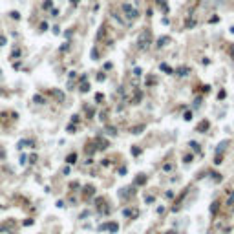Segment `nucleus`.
Returning a JSON list of instances; mask_svg holds the SVG:
<instances>
[{
	"instance_id": "29",
	"label": "nucleus",
	"mask_w": 234,
	"mask_h": 234,
	"mask_svg": "<svg viewBox=\"0 0 234 234\" xmlns=\"http://www.w3.org/2000/svg\"><path fill=\"white\" fill-rule=\"evenodd\" d=\"M46 29H48V24H46V22H44V24H40V31H46Z\"/></svg>"
},
{
	"instance_id": "34",
	"label": "nucleus",
	"mask_w": 234,
	"mask_h": 234,
	"mask_svg": "<svg viewBox=\"0 0 234 234\" xmlns=\"http://www.w3.org/2000/svg\"><path fill=\"white\" fill-rule=\"evenodd\" d=\"M0 73H2V71H0Z\"/></svg>"
},
{
	"instance_id": "33",
	"label": "nucleus",
	"mask_w": 234,
	"mask_h": 234,
	"mask_svg": "<svg viewBox=\"0 0 234 234\" xmlns=\"http://www.w3.org/2000/svg\"><path fill=\"white\" fill-rule=\"evenodd\" d=\"M71 2H73V4H77V2H79V0H71Z\"/></svg>"
},
{
	"instance_id": "12",
	"label": "nucleus",
	"mask_w": 234,
	"mask_h": 234,
	"mask_svg": "<svg viewBox=\"0 0 234 234\" xmlns=\"http://www.w3.org/2000/svg\"><path fill=\"white\" fill-rule=\"evenodd\" d=\"M18 57H20V48H15L11 53V59H18Z\"/></svg>"
},
{
	"instance_id": "18",
	"label": "nucleus",
	"mask_w": 234,
	"mask_h": 234,
	"mask_svg": "<svg viewBox=\"0 0 234 234\" xmlns=\"http://www.w3.org/2000/svg\"><path fill=\"white\" fill-rule=\"evenodd\" d=\"M190 146H192L194 150H196V152H199V144H197L196 141H190Z\"/></svg>"
},
{
	"instance_id": "10",
	"label": "nucleus",
	"mask_w": 234,
	"mask_h": 234,
	"mask_svg": "<svg viewBox=\"0 0 234 234\" xmlns=\"http://www.w3.org/2000/svg\"><path fill=\"white\" fill-rule=\"evenodd\" d=\"M93 190H95V189H93L91 185H90V187H84V194H86V196H93Z\"/></svg>"
},
{
	"instance_id": "31",
	"label": "nucleus",
	"mask_w": 234,
	"mask_h": 234,
	"mask_svg": "<svg viewBox=\"0 0 234 234\" xmlns=\"http://www.w3.org/2000/svg\"><path fill=\"white\" fill-rule=\"evenodd\" d=\"M144 199H146V203H152L154 201V196H148V197H144Z\"/></svg>"
},
{
	"instance_id": "17",
	"label": "nucleus",
	"mask_w": 234,
	"mask_h": 234,
	"mask_svg": "<svg viewBox=\"0 0 234 234\" xmlns=\"http://www.w3.org/2000/svg\"><path fill=\"white\" fill-rule=\"evenodd\" d=\"M26 159H28V156H26V154H22V156L18 157V163H20V165H26Z\"/></svg>"
},
{
	"instance_id": "5",
	"label": "nucleus",
	"mask_w": 234,
	"mask_h": 234,
	"mask_svg": "<svg viewBox=\"0 0 234 234\" xmlns=\"http://www.w3.org/2000/svg\"><path fill=\"white\" fill-rule=\"evenodd\" d=\"M144 183H146V176L144 174H139L136 177V185H144Z\"/></svg>"
},
{
	"instance_id": "25",
	"label": "nucleus",
	"mask_w": 234,
	"mask_h": 234,
	"mask_svg": "<svg viewBox=\"0 0 234 234\" xmlns=\"http://www.w3.org/2000/svg\"><path fill=\"white\" fill-rule=\"evenodd\" d=\"M6 42H8L6 37H4V35H0V46H6Z\"/></svg>"
},
{
	"instance_id": "23",
	"label": "nucleus",
	"mask_w": 234,
	"mask_h": 234,
	"mask_svg": "<svg viewBox=\"0 0 234 234\" xmlns=\"http://www.w3.org/2000/svg\"><path fill=\"white\" fill-rule=\"evenodd\" d=\"M183 119H185V121H190V119H192V112H187V113H185V117H183Z\"/></svg>"
},
{
	"instance_id": "9",
	"label": "nucleus",
	"mask_w": 234,
	"mask_h": 234,
	"mask_svg": "<svg viewBox=\"0 0 234 234\" xmlns=\"http://www.w3.org/2000/svg\"><path fill=\"white\" fill-rule=\"evenodd\" d=\"M227 144H229V141H221V143L218 144V148H216V152H223V150H225V146Z\"/></svg>"
},
{
	"instance_id": "8",
	"label": "nucleus",
	"mask_w": 234,
	"mask_h": 234,
	"mask_svg": "<svg viewBox=\"0 0 234 234\" xmlns=\"http://www.w3.org/2000/svg\"><path fill=\"white\" fill-rule=\"evenodd\" d=\"M207 128H209V121H201L199 126H197V132H203V130H207Z\"/></svg>"
},
{
	"instance_id": "28",
	"label": "nucleus",
	"mask_w": 234,
	"mask_h": 234,
	"mask_svg": "<svg viewBox=\"0 0 234 234\" xmlns=\"http://www.w3.org/2000/svg\"><path fill=\"white\" fill-rule=\"evenodd\" d=\"M134 75H136V77H139V75H141V70H139V68H136V70H134Z\"/></svg>"
},
{
	"instance_id": "4",
	"label": "nucleus",
	"mask_w": 234,
	"mask_h": 234,
	"mask_svg": "<svg viewBox=\"0 0 234 234\" xmlns=\"http://www.w3.org/2000/svg\"><path fill=\"white\" fill-rule=\"evenodd\" d=\"M148 40H150L148 33H143V35H141V40H139V48H141V49L148 48Z\"/></svg>"
},
{
	"instance_id": "3",
	"label": "nucleus",
	"mask_w": 234,
	"mask_h": 234,
	"mask_svg": "<svg viewBox=\"0 0 234 234\" xmlns=\"http://www.w3.org/2000/svg\"><path fill=\"white\" fill-rule=\"evenodd\" d=\"M110 230V232H117V230H119V225H117V223L115 221H110V223H104V225H101V230Z\"/></svg>"
},
{
	"instance_id": "24",
	"label": "nucleus",
	"mask_w": 234,
	"mask_h": 234,
	"mask_svg": "<svg viewBox=\"0 0 234 234\" xmlns=\"http://www.w3.org/2000/svg\"><path fill=\"white\" fill-rule=\"evenodd\" d=\"M66 130L70 132V134H75V126H73V124H68V128H66Z\"/></svg>"
},
{
	"instance_id": "19",
	"label": "nucleus",
	"mask_w": 234,
	"mask_h": 234,
	"mask_svg": "<svg viewBox=\"0 0 234 234\" xmlns=\"http://www.w3.org/2000/svg\"><path fill=\"white\" fill-rule=\"evenodd\" d=\"M144 126H136V128H132V134H141V130H143Z\"/></svg>"
},
{
	"instance_id": "16",
	"label": "nucleus",
	"mask_w": 234,
	"mask_h": 234,
	"mask_svg": "<svg viewBox=\"0 0 234 234\" xmlns=\"http://www.w3.org/2000/svg\"><path fill=\"white\" fill-rule=\"evenodd\" d=\"M22 225H24V227H31V225H33V219H31V218L24 219V221H22Z\"/></svg>"
},
{
	"instance_id": "20",
	"label": "nucleus",
	"mask_w": 234,
	"mask_h": 234,
	"mask_svg": "<svg viewBox=\"0 0 234 234\" xmlns=\"http://www.w3.org/2000/svg\"><path fill=\"white\" fill-rule=\"evenodd\" d=\"M163 170H165V172H168V170H172V163H166V165H163Z\"/></svg>"
},
{
	"instance_id": "13",
	"label": "nucleus",
	"mask_w": 234,
	"mask_h": 234,
	"mask_svg": "<svg viewBox=\"0 0 234 234\" xmlns=\"http://www.w3.org/2000/svg\"><path fill=\"white\" fill-rule=\"evenodd\" d=\"M176 73L183 77V75H187V73H189V70H187V68H177V70H176Z\"/></svg>"
},
{
	"instance_id": "32",
	"label": "nucleus",
	"mask_w": 234,
	"mask_h": 234,
	"mask_svg": "<svg viewBox=\"0 0 234 234\" xmlns=\"http://www.w3.org/2000/svg\"><path fill=\"white\" fill-rule=\"evenodd\" d=\"M44 8H46V9L51 8V2H49V0H48V2H44Z\"/></svg>"
},
{
	"instance_id": "1",
	"label": "nucleus",
	"mask_w": 234,
	"mask_h": 234,
	"mask_svg": "<svg viewBox=\"0 0 234 234\" xmlns=\"http://www.w3.org/2000/svg\"><path fill=\"white\" fill-rule=\"evenodd\" d=\"M123 11H124V16H126L128 20H136V18H139V11H137L132 4H123Z\"/></svg>"
},
{
	"instance_id": "27",
	"label": "nucleus",
	"mask_w": 234,
	"mask_h": 234,
	"mask_svg": "<svg viewBox=\"0 0 234 234\" xmlns=\"http://www.w3.org/2000/svg\"><path fill=\"white\" fill-rule=\"evenodd\" d=\"M192 159H194V157H192V154H190V156H185V163H190Z\"/></svg>"
},
{
	"instance_id": "11",
	"label": "nucleus",
	"mask_w": 234,
	"mask_h": 234,
	"mask_svg": "<svg viewBox=\"0 0 234 234\" xmlns=\"http://www.w3.org/2000/svg\"><path fill=\"white\" fill-rule=\"evenodd\" d=\"M166 42H170V38L168 37H163V38L157 40V46H166Z\"/></svg>"
},
{
	"instance_id": "22",
	"label": "nucleus",
	"mask_w": 234,
	"mask_h": 234,
	"mask_svg": "<svg viewBox=\"0 0 234 234\" xmlns=\"http://www.w3.org/2000/svg\"><path fill=\"white\" fill-rule=\"evenodd\" d=\"M9 15H11V18H15V20H18V18H20V15H18L16 11H11Z\"/></svg>"
},
{
	"instance_id": "7",
	"label": "nucleus",
	"mask_w": 234,
	"mask_h": 234,
	"mask_svg": "<svg viewBox=\"0 0 234 234\" xmlns=\"http://www.w3.org/2000/svg\"><path fill=\"white\" fill-rule=\"evenodd\" d=\"M33 103H37V104H44V103H46V99L42 97L40 93H37L35 97H33Z\"/></svg>"
},
{
	"instance_id": "2",
	"label": "nucleus",
	"mask_w": 234,
	"mask_h": 234,
	"mask_svg": "<svg viewBox=\"0 0 234 234\" xmlns=\"http://www.w3.org/2000/svg\"><path fill=\"white\" fill-rule=\"evenodd\" d=\"M26 146L35 148V141L33 139H20L18 143H16V148H18V150H22V148H26Z\"/></svg>"
},
{
	"instance_id": "26",
	"label": "nucleus",
	"mask_w": 234,
	"mask_h": 234,
	"mask_svg": "<svg viewBox=\"0 0 234 234\" xmlns=\"http://www.w3.org/2000/svg\"><path fill=\"white\" fill-rule=\"evenodd\" d=\"M132 154H134V156H139L141 150H139V148H132Z\"/></svg>"
},
{
	"instance_id": "6",
	"label": "nucleus",
	"mask_w": 234,
	"mask_h": 234,
	"mask_svg": "<svg viewBox=\"0 0 234 234\" xmlns=\"http://www.w3.org/2000/svg\"><path fill=\"white\" fill-rule=\"evenodd\" d=\"M75 161H77V154H75V152L66 157V163H68V165H75Z\"/></svg>"
},
{
	"instance_id": "30",
	"label": "nucleus",
	"mask_w": 234,
	"mask_h": 234,
	"mask_svg": "<svg viewBox=\"0 0 234 234\" xmlns=\"http://www.w3.org/2000/svg\"><path fill=\"white\" fill-rule=\"evenodd\" d=\"M71 123H79V115H73L71 117Z\"/></svg>"
},
{
	"instance_id": "15",
	"label": "nucleus",
	"mask_w": 234,
	"mask_h": 234,
	"mask_svg": "<svg viewBox=\"0 0 234 234\" xmlns=\"http://www.w3.org/2000/svg\"><path fill=\"white\" fill-rule=\"evenodd\" d=\"M161 70H163V71H166V73H172V68H170L168 64H161Z\"/></svg>"
},
{
	"instance_id": "14",
	"label": "nucleus",
	"mask_w": 234,
	"mask_h": 234,
	"mask_svg": "<svg viewBox=\"0 0 234 234\" xmlns=\"http://www.w3.org/2000/svg\"><path fill=\"white\" fill-rule=\"evenodd\" d=\"M79 90H81L82 93H86V91L90 90V84H86V82H84V84H81V88H79Z\"/></svg>"
},
{
	"instance_id": "21",
	"label": "nucleus",
	"mask_w": 234,
	"mask_h": 234,
	"mask_svg": "<svg viewBox=\"0 0 234 234\" xmlns=\"http://www.w3.org/2000/svg\"><path fill=\"white\" fill-rule=\"evenodd\" d=\"M29 163H31V165L37 163V156H35V154H31V156H29Z\"/></svg>"
}]
</instances>
